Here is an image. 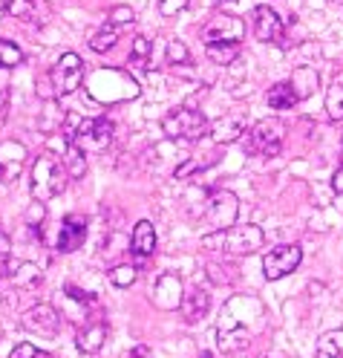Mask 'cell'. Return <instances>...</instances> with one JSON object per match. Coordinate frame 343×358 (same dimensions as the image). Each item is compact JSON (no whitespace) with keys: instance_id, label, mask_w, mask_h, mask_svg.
<instances>
[{"instance_id":"obj_1","label":"cell","mask_w":343,"mask_h":358,"mask_svg":"<svg viewBox=\"0 0 343 358\" xmlns=\"http://www.w3.org/2000/svg\"><path fill=\"white\" fill-rule=\"evenodd\" d=\"M265 243V234L260 226H231L225 231H214V234H205L202 237V245L211 252H228V255H254L263 249Z\"/></svg>"},{"instance_id":"obj_2","label":"cell","mask_w":343,"mask_h":358,"mask_svg":"<svg viewBox=\"0 0 343 358\" xmlns=\"http://www.w3.org/2000/svg\"><path fill=\"white\" fill-rule=\"evenodd\" d=\"M208 119H205L202 110L194 107H176L162 119V133L168 139H179V142H199L205 133H208Z\"/></svg>"},{"instance_id":"obj_3","label":"cell","mask_w":343,"mask_h":358,"mask_svg":"<svg viewBox=\"0 0 343 358\" xmlns=\"http://www.w3.org/2000/svg\"><path fill=\"white\" fill-rule=\"evenodd\" d=\"M64 165L58 162V156L41 153L32 165V199L35 203H47V199L58 196L64 191Z\"/></svg>"},{"instance_id":"obj_4","label":"cell","mask_w":343,"mask_h":358,"mask_svg":"<svg viewBox=\"0 0 343 358\" xmlns=\"http://www.w3.org/2000/svg\"><path fill=\"white\" fill-rule=\"evenodd\" d=\"M70 142L81 148L84 153H101L112 142V122L110 119H78ZM70 142H64V145H70Z\"/></svg>"},{"instance_id":"obj_5","label":"cell","mask_w":343,"mask_h":358,"mask_svg":"<svg viewBox=\"0 0 343 358\" xmlns=\"http://www.w3.org/2000/svg\"><path fill=\"white\" fill-rule=\"evenodd\" d=\"M47 81L52 84V96L55 99H64V96H73L75 90L81 87L84 81V61L75 55V52H64L55 66L50 70Z\"/></svg>"},{"instance_id":"obj_6","label":"cell","mask_w":343,"mask_h":358,"mask_svg":"<svg viewBox=\"0 0 343 358\" xmlns=\"http://www.w3.org/2000/svg\"><path fill=\"white\" fill-rule=\"evenodd\" d=\"M283 142H286V124L280 119H263L248 130V153L280 156Z\"/></svg>"},{"instance_id":"obj_7","label":"cell","mask_w":343,"mask_h":358,"mask_svg":"<svg viewBox=\"0 0 343 358\" xmlns=\"http://www.w3.org/2000/svg\"><path fill=\"white\" fill-rule=\"evenodd\" d=\"M237 214H240V203L231 191H214L202 211L211 231H225V229L237 226Z\"/></svg>"},{"instance_id":"obj_8","label":"cell","mask_w":343,"mask_h":358,"mask_svg":"<svg viewBox=\"0 0 343 358\" xmlns=\"http://www.w3.org/2000/svg\"><path fill=\"white\" fill-rule=\"evenodd\" d=\"M300 260H303L300 245H294V243L274 245L263 257V275H265V280H280V278L291 275L294 268L300 266Z\"/></svg>"},{"instance_id":"obj_9","label":"cell","mask_w":343,"mask_h":358,"mask_svg":"<svg viewBox=\"0 0 343 358\" xmlns=\"http://www.w3.org/2000/svg\"><path fill=\"white\" fill-rule=\"evenodd\" d=\"M245 38V24L237 15H217L211 24L202 29L205 43H240Z\"/></svg>"},{"instance_id":"obj_10","label":"cell","mask_w":343,"mask_h":358,"mask_svg":"<svg viewBox=\"0 0 343 358\" xmlns=\"http://www.w3.org/2000/svg\"><path fill=\"white\" fill-rule=\"evenodd\" d=\"M20 327H24L27 332L47 335V338H52V335H58V329H61V315L55 312V306L38 303V306H32V309L24 312V318H20Z\"/></svg>"},{"instance_id":"obj_11","label":"cell","mask_w":343,"mask_h":358,"mask_svg":"<svg viewBox=\"0 0 343 358\" xmlns=\"http://www.w3.org/2000/svg\"><path fill=\"white\" fill-rule=\"evenodd\" d=\"M27 159H29L27 145H20L15 139L0 142V176H3L6 185L17 182V176H20V171H24Z\"/></svg>"},{"instance_id":"obj_12","label":"cell","mask_w":343,"mask_h":358,"mask_svg":"<svg viewBox=\"0 0 343 358\" xmlns=\"http://www.w3.org/2000/svg\"><path fill=\"white\" fill-rule=\"evenodd\" d=\"M251 17H254V35L263 43H286V27H283L280 15L274 9L257 6L254 12H251Z\"/></svg>"},{"instance_id":"obj_13","label":"cell","mask_w":343,"mask_h":358,"mask_svg":"<svg viewBox=\"0 0 343 358\" xmlns=\"http://www.w3.org/2000/svg\"><path fill=\"white\" fill-rule=\"evenodd\" d=\"M87 240V220L81 214H70L61 220V229H58V252L61 255H73L78 252Z\"/></svg>"},{"instance_id":"obj_14","label":"cell","mask_w":343,"mask_h":358,"mask_svg":"<svg viewBox=\"0 0 343 358\" xmlns=\"http://www.w3.org/2000/svg\"><path fill=\"white\" fill-rule=\"evenodd\" d=\"M6 12L32 27H43L52 15L47 0H6Z\"/></svg>"},{"instance_id":"obj_15","label":"cell","mask_w":343,"mask_h":358,"mask_svg":"<svg viewBox=\"0 0 343 358\" xmlns=\"http://www.w3.org/2000/svg\"><path fill=\"white\" fill-rule=\"evenodd\" d=\"M153 303L159 309H176L182 306V280L176 275H162L153 286Z\"/></svg>"},{"instance_id":"obj_16","label":"cell","mask_w":343,"mask_h":358,"mask_svg":"<svg viewBox=\"0 0 343 358\" xmlns=\"http://www.w3.org/2000/svg\"><path fill=\"white\" fill-rule=\"evenodd\" d=\"M107 341V324L104 321H87L78 335H75V347L87 355H96Z\"/></svg>"},{"instance_id":"obj_17","label":"cell","mask_w":343,"mask_h":358,"mask_svg":"<svg viewBox=\"0 0 343 358\" xmlns=\"http://www.w3.org/2000/svg\"><path fill=\"white\" fill-rule=\"evenodd\" d=\"M208 133L217 145H234L245 136V122L240 116H222L219 122H214L208 127Z\"/></svg>"},{"instance_id":"obj_18","label":"cell","mask_w":343,"mask_h":358,"mask_svg":"<svg viewBox=\"0 0 343 358\" xmlns=\"http://www.w3.org/2000/svg\"><path fill=\"white\" fill-rule=\"evenodd\" d=\"M182 309H185V318H188L191 324L202 321L205 315H208V309H211V295H208V289H202V286L196 283L188 295H182Z\"/></svg>"},{"instance_id":"obj_19","label":"cell","mask_w":343,"mask_h":358,"mask_svg":"<svg viewBox=\"0 0 343 358\" xmlns=\"http://www.w3.org/2000/svg\"><path fill=\"white\" fill-rule=\"evenodd\" d=\"M130 245H133V255H139V257H150L156 252V229L150 220L136 222V229L130 234Z\"/></svg>"},{"instance_id":"obj_20","label":"cell","mask_w":343,"mask_h":358,"mask_svg":"<svg viewBox=\"0 0 343 358\" xmlns=\"http://www.w3.org/2000/svg\"><path fill=\"white\" fill-rule=\"evenodd\" d=\"M291 90H294V96L297 101L300 99H309L314 90H317V70L314 66H297V70L291 73Z\"/></svg>"},{"instance_id":"obj_21","label":"cell","mask_w":343,"mask_h":358,"mask_svg":"<svg viewBox=\"0 0 343 358\" xmlns=\"http://www.w3.org/2000/svg\"><path fill=\"white\" fill-rule=\"evenodd\" d=\"M64 119H66L64 107H58V101H55V99H50V101H47V107L41 110L38 130H41V133H47V136H52V133H61V127H64Z\"/></svg>"},{"instance_id":"obj_22","label":"cell","mask_w":343,"mask_h":358,"mask_svg":"<svg viewBox=\"0 0 343 358\" xmlns=\"http://www.w3.org/2000/svg\"><path fill=\"white\" fill-rule=\"evenodd\" d=\"M12 283L15 289H38L43 283V272H41V266L38 263H20L17 268H12Z\"/></svg>"},{"instance_id":"obj_23","label":"cell","mask_w":343,"mask_h":358,"mask_svg":"<svg viewBox=\"0 0 343 358\" xmlns=\"http://www.w3.org/2000/svg\"><path fill=\"white\" fill-rule=\"evenodd\" d=\"M265 101H268L271 110H291L297 104V96H294V90H291L289 81H277L274 87H268Z\"/></svg>"},{"instance_id":"obj_24","label":"cell","mask_w":343,"mask_h":358,"mask_svg":"<svg viewBox=\"0 0 343 358\" xmlns=\"http://www.w3.org/2000/svg\"><path fill=\"white\" fill-rule=\"evenodd\" d=\"M314 358H343V329H329L320 335Z\"/></svg>"},{"instance_id":"obj_25","label":"cell","mask_w":343,"mask_h":358,"mask_svg":"<svg viewBox=\"0 0 343 358\" xmlns=\"http://www.w3.org/2000/svg\"><path fill=\"white\" fill-rule=\"evenodd\" d=\"M205 52L208 58L219 66H228L240 58V43H205Z\"/></svg>"},{"instance_id":"obj_26","label":"cell","mask_w":343,"mask_h":358,"mask_svg":"<svg viewBox=\"0 0 343 358\" xmlns=\"http://www.w3.org/2000/svg\"><path fill=\"white\" fill-rule=\"evenodd\" d=\"M150 55H153V41L139 35L133 38V47H130V64L139 66V70H145V66L150 64Z\"/></svg>"},{"instance_id":"obj_27","label":"cell","mask_w":343,"mask_h":358,"mask_svg":"<svg viewBox=\"0 0 343 358\" xmlns=\"http://www.w3.org/2000/svg\"><path fill=\"white\" fill-rule=\"evenodd\" d=\"M64 165H66V173H70V176H75V179L84 176V171H87V153L70 142V145H66V150H64Z\"/></svg>"},{"instance_id":"obj_28","label":"cell","mask_w":343,"mask_h":358,"mask_svg":"<svg viewBox=\"0 0 343 358\" xmlns=\"http://www.w3.org/2000/svg\"><path fill=\"white\" fill-rule=\"evenodd\" d=\"M116 41H119V32H116V27H110V24H104L93 38H89V50L93 52H107V50H112L116 47Z\"/></svg>"},{"instance_id":"obj_29","label":"cell","mask_w":343,"mask_h":358,"mask_svg":"<svg viewBox=\"0 0 343 358\" xmlns=\"http://www.w3.org/2000/svg\"><path fill=\"white\" fill-rule=\"evenodd\" d=\"M17 64H24V52L17 50V43L0 38V70H15Z\"/></svg>"},{"instance_id":"obj_30","label":"cell","mask_w":343,"mask_h":358,"mask_svg":"<svg viewBox=\"0 0 343 358\" xmlns=\"http://www.w3.org/2000/svg\"><path fill=\"white\" fill-rule=\"evenodd\" d=\"M326 110H329V116L335 119V122H340L343 119V84H332L329 87V93H326Z\"/></svg>"},{"instance_id":"obj_31","label":"cell","mask_w":343,"mask_h":358,"mask_svg":"<svg viewBox=\"0 0 343 358\" xmlns=\"http://www.w3.org/2000/svg\"><path fill=\"white\" fill-rule=\"evenodd\" d=\"M136 278H139V272H136V266H116V268H110V283L112 286H119V289H127L136 283Z\"/></svg>"},{"instance_id":"obj_32","label":"cell","mask_w":343,"mask_h":358,"mask_svg":"<svg viewBox=\"0 0 343 358\" xmlns=\"http://www.w3.org/2000/svg\"><path fill=\"white\" fill-rule=\"evenodd\" d=\"M43 217H47V208H43V203H32L29 211H27V222H24V226L38 240H41V222H43Z\"/></svg>"},{"instance_id":"obj_33","label":"cell","mask_w":343,"mask_h":358,"mask_svg":"<svg viewBox=\"0 0 343 358\" xmlns=\"http://www.w3.org/2000/svg\"><path fill=\"white\" fill-rule=\"evenodd\" d=\"M168 64L170 66H182V64H191V52L182 41H168Z\"/></svg>"},{"instance_id":"obj_34","label":"cell","mask_w":343,"mask_h":358,"mask_svg":"<svg viewBox=\"0 0 343 358\" xmlns=\"http://www.w3.org/2000/svg\"><path fill=\"white\" fill-rule=\"evenodd\" d=\"M9 358H50L43 350H38L35 344H29V341H24V344H17L15 350H12V355Z\"/></svg>"},{"instance_id":"obj_35","label":"cell","mask_w":343,"mask_h":358,"mask_svg":"<svg viewBox=\"0 0 343 358\" xmlns=\"http://www.w3.org/2000/svg\"><path fill=\"white\" fill-rule=\"evenodd\" d=\"M136 20V12L130 6H116L110 12V27H122V24H133Z\"/></svg>"},{"instance_id":"obj_36","label":"cell","mask_w":343,"mask_h":358,"mask_svg":"<svg viewBox=\"0 0 343 358\" xmlns=\"http://www.w3.org/2000/svg\"><path fill=\"white\" fill-rule=\"evenodd\" d=\"M9 255H12V243L3 231H0V280H3V275L9 272Z\"/></svg>"},{"instance_id":"obj_37","label":"cell","mask_w":343,"mask_h":358,"mask_svg":"<svg viewBox=\"0 0 343 358\" xmlns=\"http://www.w3.org/2000/svg\"><path fill=\"white\" fill-rule=\"evenodd\" d=\"M182 9H188V0H159V12H162L165 17H173Z\"/></svg>"},{"instance_id":"obj_38","label":"cell","mask_w":343,"mask_h":358,"mask_svg":"<svg viewBox=\"0 0 343 358\" xmlns=\"http://www.w3.org/2000/svg\"><path fill=\"white\" fill-rule=\"evenodd\" d=\"M66 298H73V301H78V303H84V306H87V303H96V298H93V295H89V292H81V289H78V286H73V283L66 286Z\"/></svg>"},{"instance_id":"obj_39","label":"cell","mask_w":343,"mask_h":358,"mask_svg":"<svg viewBox=\"0 0 343 358\" xmlns=\"http://www.w3.org/2000/svg\"><path fill=\"white\" fill-rule=\"evenodd\" d=\"M225 272H228V268H222V266H217V263H211V266H208V278H211L214 283H228V280H231Z\"/></svg>"},{"instance_id":"obj_40","label":"cell","mask_w":343,"mask_h":358,"mask_svg":"<svg viewBox=\"0 0 343 358\" xmlns=\"http://www.w3.org/2000/svg\"><path fill=\"white\" fill-rule=\"evenodd\" d=\"M6 104H9V84L0 81V113L6 110Z\"/></svg>"},{"instance_id":"obj_41","label":"cell","mask_w":343,"mask_h":358,"mask_svg":"<svg viewBox=\"0 0 343 358\" xmlns=\"http://www.w3.org/2000/svg\"><path fill=\"white\" fill-rule=\"evenodd\" d=\"M127 358H153V355H150V350L145 344H139V347H133V352Z\"/></svg>"},{"instance_id":"obj_42","label":"cell","mask_w":343,"mask_h":358,"mask_svg":"<svg viewBox=\"0 0 343 358\" xmlns=\"http://www.w3.org/2000/svg\"><path fill=\"white\" fill-rule=\"evenodd\" d=\"M332 188H335L337 194H343V168H340V171L332 176Z\"/></svg>"},{"instance_id":"obj_43","label":"cell","mask_w":343,"mask_h":358,"mask_svg":"<svg viewBox=\"0 0 343 358\" xmlns=\"http://www.w3.org/2000/svg\"><path fill=\"white\" fill-rule=\"evenodd\" d=\"M6 188H9V185H6V182H3V176H0V194H3V191H6Z\"/></svg>"},{"instance_id":"obj_44","label":"cell","mask_w":343,"mask_h":358,"mask_svg":"<svg viewBox=\"0 0 343 358\" xmlns=\"http://www.w3.org/2000/svg\"><path fill=\"white\" fill-rule=\"evenodd\" d=\"M199 358H214V355H211V352H202V355H199Z\"/></svg>"},{"instance_id":"obj_45","label":"cell","mask_w":343,"mask_h":358,"mask_svg":"<svg viewBox=\"0 0 343 358\" xmlns=\"http://www.w3.org/2000/svg\"><path fill=\"white\" fill-rule=\"evenodd\" d=\"M329 3H343V0H329Z\"/></svg>"},{"instance_id":"obj_46","label":"cell","mask_w":343,"mask_h":358,"mask_svg":"<svg viewBox=\"0 0 343 358\" xmlns=\"http://www.w3.org/2000/svg\"><path fill=\"white\" fill-rule=\"evenodd\" d=\"M0 12H3V9H0Z\"/></svg>"}]
</instances>
